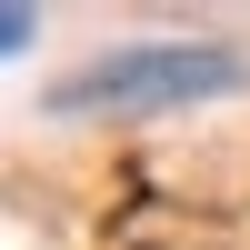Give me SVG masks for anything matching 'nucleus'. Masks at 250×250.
<instances>
[{
  "label": "nucleus",
  "mask_w": 250,
  "mask_h": 250,
  "mask_svg": "<svg viewBox=\"0 0 250 250\" xmlns=\"http://www.w3.org/2000/svg\"><path fill=\"white\" fill-rule=\"evenodd\" d=\"M250 90V60L220 40H140V50H100L90 70L50 80L60 120H150V110H190V100H230Z\"/></svg>",
  "instance_id": "1"
},
{
  "label": "nucleus",
  "mask_w": 250,
  "mask_h": 250,
  "mask_svg": "<svg viewBox=\"0 0 250 250\" xmlns=\"http://www.w3.org/2000/svg\"><path fill=\"white\" fill-rule=\"evenodd\" d=\"M30 30H40L30 10H0V60H20V50H30Z\"/></svg>",
  "instance_id": "2"
}]
</instances>
